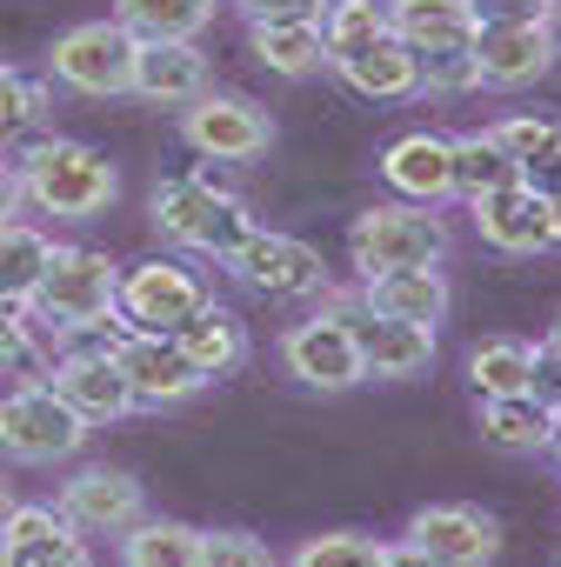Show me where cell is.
<instances>
[{
  "label": "cell",
  "mask_w": 561,
  "mask_h": 567,
  "mask_svg": "<svg viewBox=\"0 0 561 567\" xmlns=\"http://www.w3.org/2000/svg\"><path fill=\"white\" fill-rule=\"evenodd\" d=\"M328 74L348 94L375 101V107L381 101H421V54L408 41H395V34H381L368 48H348V54H328Z\"/></svg>",
  "instance_id": "ffe728a7"
},
{
  "label": "cell",
  "mask_w": 561,
  "mask_h": 567,
  "mask_svg": "<svg viewBox=\"0 0 561 567\" xmlns=\"http://www.w3.org/2000/svg\"><path fill=\"white\" fill-rule=\"evenodd\" d=\"M201 87H214V68L201 41H134V74L128 94L147 107H187Z\"/></svg>",
  "instance_id": "44dd1931"
},
{
  "label": "cell",
  "mask_w": 561,
  "mask_h": 567,
  "mask_svg": "<svg viewBox=\"0 0 561 567\" xmlns=\"http://www.w3.org/2000/svg\"><path fill=\"white\" fill-rule=\"evenodd\" d=\"M475 21H548L554 0H468Z\"/></svg>",
  "instance_id": "ab89813d"
},
{
  "label": "cell",
  "mask_w": 561,
  "mask_h": 567,
  "mask_svg": "<svg viewBox=\"0 0 561 567\" xmlns=\"http://www.w3.org/2000/svg\"><path fill=\"white\" fill-rule=\"evenodd\" d=\"M8 507H14V487H8V481H0V514H8Z\"/></svg>",
  "instance_id": "bcb514c9"
},
{
  "label": "cell",
  "mask_w": 561,
  "mask_h": 567,
  "mask_svg": "<svg viewBox=\"0 0 561 567\" xmlns=\"http://www.w3.org/2000/svg\"><path fill=\"white\" fill-rule=\"evenodd\" d=\"M355 295L368 315H388V321H421V328H441L448 308H455V288L441 260H415V267H375L355 280Z\"/></svg>",
  "instance_id": "e0dca14e"
},
{
  "label": "cell",
  "mask_w": 561,
  "mask_h": 567,
  "mask_svg": "<svg viewBox=\"0 0 561 567\" xmlns=\"http://www.w3.org/2000/svg\"><path fill=\"white\" fill-rule=\"evenodd\" d=\"M521 181H528L534 194H561V127H554V141H548V147L521 167Z\"/></svg>",
  "instance_id": "60d3db41"
},
{
  "label": "cell",
  "mask_w": 561,
  "mask_h": 567,
  "mask_svg": "<svg viewBox=\"0 0 561 567\" xmlns=\"http://www.w3.org/2000/svg\"><path fill=\"white\" fill-rule=\"evenodd\" d=\"M388 34V0H328L322 8V41L328 54H348V48H368Z\"/></svg>",
  "instance_id": "d6a6232c"
},
{
  "label": "cell",
  "mask_w": 561,
  "mask_h": 567,
  "mask_svg": "<svg viewBox=\"0 0 561 567\" xmlns=\"http://www.w3.org/2000/svg\"><path fill=\"white\" fill-rule=\"evenodd\" d=\"M548 348H554V354H561V321H554V334H548Z\"/></svg>",
  "instance_id": "7dc6e473"
},
{
  "label": "cell",
  "mask_w": 561,
  "mask_h": 567,
  "mask_svg": "<svg viewBox=\"0 0 561 567\" xmlns=\"http://www.w3.org/2000/svg\"><path fill=\"white\" fill-rule=\"evenodd\" d=\"M348 334L361 354V381H421L435 368V328H421V321H388V315L355 308Z\"/></svg>",
  "instance_id": "d6986e66"
},
{
  "label": "cell",
  "mask_w": 561,
  "mask_h": 567,
  "mask_svg": "<svg viewBox=\"0 0 561 567\" xmlns=\"http://www.w3.org/2000/svg\"><path fill=\"white\" fill-rule=\"evenodd\" d=\"M0 368H48L34 348V315L21 301H0Z\"/></svg>",
  "instance_id": "74e56055"
},
{
  "label": "cell",
  "mask_w": 561,
  "mask_h": 567,
  "mask_svg": "<svg viewBox=\"0 0 561 567\" xmlns=\"http://www.w3.org/2000/svg\"><path fill=\"white\" fill-rule=\"evenodd\" d=\"M554 434H561V394H554Z\"/></svg>",
  "instance_id": "c3c4849f"
},
{
  "label": "cell",
  "mask_w": 561,
  "mask_h": 567,
  "mask_svg": "<svg viewBox=\"0 0 561 567\" xmlns=\"http://www.w3.org/2000/svg\"><path fill=\"white\" fill-rule=\"evenodd\" d=\"M88 421L41 381L28 374L21 388L0 394V461H14V467H54V461H74L88 447Z\"/></svg>",
  "instance_id": "277c9868"
},
{
  "label": "cell",
  "mask_w": 561,
  "mask_h": 567,
  "mask_svg": "<svg viewBox=\"0 0 561 567\" xmlns=\"http://www.w3.org/2000/svg\"><path fill=\"white\" fill-rule=\"evenodd\" d=\"M207 301V280L187 267V260H128L121 280H114V315L121 328H154V334H174L194 308Z\"/></svg>",
  "instance_id": "30bf717a"
},
{
  "label": "cell",
  "mask_w": 561,
  "mask_h": 567,
  "mask_svg": "<svg viewBox=\"0 0 561 567\" xmlns=\"http://www.w3.org/2000/svg\"><path fill=\"white\" fill-rule=\"evenodd\" d=\"M415 260H448V220L428 200H381L361 207L348 220V267L375 274V267H415Z\"/></svg>",
  "instance_id": "5b68a950"
},
{
  "label": "cell",
  "mask_w": 561,
  "mask_h": 567,
  "mask_svg": "<svg viewBox=\"0 0 561 567\" xmlns=\"http://www.w3.org/2000/svg\"><path fill=\"white\" fill-rule=\"evenodd\" d=\"M541 220H548V247H561V194H541Z\"/></svg>",
  "instance_id": "7bdbcfd3"
},
{
  "label": "cell",
  "mask_w": 561,
  "mask_h": 567,
  "mask_svg": "<svg viewBox=\"0 0 561 567\" xmlns=\"http://www.w3.org/2000/svg\"><path fill=\"white\" fill-rule=\"evenodd\" d=\"M468 388L475 394H528L534 388V341L521 334H488L468 348Z\"/></svg>",
  "instance_id": "4dcf8cb0"
},
{
  "label": "cell",
  "mask_w": 561,
  "mask_h": 567,
  "mask_svg": "<svg viewBox=\"0 0 561 567\" xmlns=\"http://www.w3.org/2000/svg\"><path fill=\"white\" fill-rule=\"evenodd\" d=\"M174 341H181V354L207 374V388L214 381H227V374H241L247 368V354H254V341H247V321L234 315V308H221L214 295L174 328Z\"/></svg>",
  "instance_id": "603a6c76"
},
{
  "label": "cell",
  "mask_w": 561,
  "mask_h": 567,
  "mask_svg": "<svg viewBox=\"0 0 561 567\" xmlns=\"http://www.w3.org/2000/svg\"><path fill=\"white\" fill-rule=\"evenodd\" d=\"M421 94H441V101L481 94V68H475V48H435V54H421Z\"/></svg>",
  "instance_id": "836d02e7"
},
{
  "label": "cell",
  "mask_w": 561,
  "mask_h": 567,
  "mask_svg": "<svg viewBox=\"0 0 561 567\" xmlns=\"http://www.w3.org/2000/svg\"><path fill=\"white\" fill-rule=\"evenodd\" d=\"M475 8L468 0H388V34L408 41L415 54H435V48H468L475 41Z\"/></svg>",
  "instance_id": "484cf974"
},
{
  "label": "cell",
  "mask_w": 561,
  "mask_h": 567,
  "mask_svg": "<svg viewBox=\"0 0 561 567\" xmlns=\"http://www.w3.org/2000/svg\"><path fill=\"white\" fill-rule=\"evenodd\" d=\"M241 21H322L328 0H234Z\"/></svg>",
  "instance_id": "f35d334b"
},
{
  "label": "cell",
  "mask_w": 561,
  "mask_h": 567,
  "mask_svg": "<svg viewBox=\"0 0 561 567\" xmlns=\"http://www.w3.org/2000/svg\"><path fill=\"white\" fill-rule=\"evenodd\" d=\"M295 567H408L401 540H381L368 527H328V534H308L288 547Z\"/></svg>",
  "instance_id": "83f0119b"
},
{
  "label": "cell",
  "mask_w": 561,
  "mask_h": 567,
  "mask_svg": "<svg viewBox=\"0 0 561 567\" xmlns=\"http://www.w3.org/2000/svg\"><path fill=\"white\" fill-rule=\"evenodd\" d=\"M174 134L187 154L201 161H221V167H247L274 147V114L247 94H221V87H201L187 107H174Z\"/></svg>",
  "instance_id": "8992f818"
},
{
  "label": "cell",
  "mask_w": 561,
  "mask_h": 567,
  "mask_svg": "<svg viewBox=\"0 0 561 567\" xmlns=\"http://www.w3.org/2000/svg\"><path fill=\"white\" fill-rule=\"evenodd\" d=\"M475 427L494 454H541L554 434V401L541 388L528 394H475Z\"/></svg>",
  "instance_id": "cb8c5ba5"
},
{
  "label": "cell",
  "mask_w": 561,
  "mask_h": 567,
  "mask_svg": "<svg viewBox=\"0 0 561 567\" xmlns=\"http://www.w3.org/2000/svg\"><path fill=\"white\" fill-rule=\"evenodd\" d=\"M375 174L388 181V194L401 200H428V207H448L455 200V141L435 134V127H408L381 147Z\"/></svg>",
  "instance_id": "ac0fdd59"
},
{
  "label": "cell",
  "mask_w": 561,
  "mask_h": 567,
  "mask_svg": "<svg viewBox=\"0 0 561 567\" xmlns=\"http://www.w3.org/2000/svg\"><path fill=\"white\" fill-rule=\"evenodd\" d=\"M41 381H48L88 427H114V421L141 414V401H134L128 374L108 361V348H68V354H54V361L41 368Z\"/></svg>",
  "instance_id": "5bb4252c"
},
{
  "label": "cell",
  "mask_w": 561,
  "mask_h": 567,
  "mask_svg": "<svg viewBox=\"0 0 561 567\" xmlns=\"http://www.w3.org/2000/svg\"><path fill=\"white\" fill-rule=\"evenodd\" d=\"M247 48L267 74L280 81H315L328 68V41L322 21H247Z\"/></svg>",
  "instance_id": "d4e9b609"
},
{
  "label": "cell",
  "mask_w": 561,
  "mask_h": 567,
  "mask_svg": "<svg viewBox=\"0 0 561 567\" xmlns=\"http://www.w3.org/2000/svg\"><path fill=\"white\" fill-rule=\"evenodd\" d=\"M548 34H554V48H561V0L548 8Z\"/></svg>",
  "instance_id": "ee69618b"
},
{
  "label": "cell",
  "mask_w": 561,
  "mask_h": 567,
  "mask_svg": "<svg viewBox=\"0 0 561 567\" xmlns=\"http://www.w3.org/2000/svg\"><path fill=\"white\" fill-rule=\"evenodd\" d=\"M448 141H455V194H461V200L521 181V161H514L488 127H468V134H448Z\"/></svg>",
  "instance_id": "1f68e13d"
},
{
  "label": "cell",
  "mask_w": 561,
  "mask_h": 567,
  "mask_svg": "<svg viewBox=\"0 0 561 567\" xmlns=\"http://www.w3.org/2000/svg\"><path fill=\"white\" fill-rule=\"evenodd\" d=\"M54 507L94 540H114V534H128L141 514H147V487L128 474V467H74L61 487H54Z\"/></svg>",
  "instance_id": "9a60e30c"
},
{
  "label": "cell",
  "mask_w": 561,
  "mask_h": 567,
  "mask_svg": "<svg viewBox=\"0 0 561 567\" xmlns=\"http://www.w3.org/2000/svg\"><path fill=\"white\" fill-rule=\"evenodd\" d=\"M48 254H54V234L48 227H34V220H0V301H34V288H41V267H48Z\"/></svg>",
  "instance_id": "f546056e"
},
{
  "label": "cell",
  "mask_w": 561,
  "mask_h": 567,
  "mask_svg": "<svg viewBox=\"0 0 561 567\" xmlns=\"http://www.w3.org/2000/svg\"><path fill=\"white\" fill-rule=\"evenodd\" d=\"M227 280H241L247 295H267V301H308L328 288V260L322 247H308L302 234H280V227H247L234 247H227Z\"/></svg>",
  "instance_id": "52a82bcc"
},
{
  "label": "cell",
  "mask_w": 561,
  "mask_h": 567,
  "mask_svg": "<svg viewBox=\"0 0 561 567\" xmlns=\"http://www.w3.org/2000/svg\"><path fill=\"white\" fill-rule=\"evenodd\" d=\"M14 181H21V207L48 214V220H101L114 200H121V167L88 147V141H68V134H41L14 154Z\"/></svg>",
  "instance_id": "6da1fadb"
},
{
  "label": "cell",
  "mask_w": 561,
  "mask_h": 567,
  "mask_svg": "<svg viewBox=\"0 0 561 567\" xmlns=\"http://www.w3.org/2000/svg\"><path fill=\"white\" fill-rule=\"evenodd\" d=\"M274 354H280V374H288L295 388H308V394H348V388H361L355 334L335 315H302L295 328H280Z\"/></svg>",
  "instance_id": "7c38bea8"
},
{
  "label": "cell",
  "mask_w": 561,
  "mask_h": 567,
  "mask_svg": "<svg viewBox=\"0 0 561 567\" xmlns=\"http://www.w3.org/2000/svg\"><path fill=\"white\" fill-rule=\"evenodd\" d=\"M128 74H134V34L114 14L108 21H74L48 48V81H61L81 101H121Z\"/></svg>",
  "instance_id": "ba28073f"
},
{
  "label": "cell",
  "mask_w": 561,
  "mask_h": 567,
  "mask_svg": "<svg viewBox=\"0 0 561 567\" xmlns=\"http://www.w3.org/2000/svg\"><path fill=\"white\" fill-rule=\"evenodd\" d=\"M0 68H8V61H0Z\"/></svg>",
  "instance_id": "681fc988"
},
{
  "label": "cell",
  "mask_w": 561,
  "mask_h": 567,
  "mask_svg": "<svg viewBox=\"0 0 561 567\" xmlns=\"http://www.w3.org/2000/svg\"><path fill=\"white\" fill-rule=\"evenodd\" d=\"M541 454H548V461L561 467V434H548V447H541Z\"/></svg>",
  "instance_id": "f6af8a7d"
},
{
  "label": "cell",
  "mask_w": 561,
  "mask_h": 567,
  "mask_svg": "<svg viewBox=\"0 0 561 567\" xmlns=\"http://www.w3.org/2000/svg\"><path fill=\"white\" fill-rule=\"evenodd\" d=\"M114 280H121V260L114 254L81 247V240H54L28 315H34V328H48L61 341H74V334H114L121 328V315H114Z\"/></svg>",
  "instance_id": "7a4b0ae2"
},
{
  "label": "cell",
  "mask_w": 561,
  "mask_h": 567,
  "mask_svg": "<svg viewBox=\"0 0 561 567\" xmlns=\"http://www.w3.org/2000/svg\"><path fill=\"white\" fill-rule=\"evenodd\" d=\"M114 554L128 567H201V527L174 514H141L128 534H114Z\"/></svg>",
  "instance_id": "4316f807"
},
{
  "label": "cell",
  "mask_w": 561,
  "mask_h": 567,
  "mask_svg": "<svg viewBox=\"0 0 561 567\" xmlns=\"http://www.w3.org/2000/svg\"><path fill=\"white\" fill-rule=\"evenodd\" d=\"M401 554L408 567L428 560V567H481L501 554V520L475 501H428L408 514L401 527Z\"/></svg>",
  "instance_id": "9c48e42d"
},
{
  "label": "cell",
  "mask_w": 561,
  "mask_h": 567,
  "mask_svg": "<svg viewBox=\"0 0 561 567\" xmlns=\"http://www.w3.org/2000/svg\"><path fill=\"white\" fill-rule=\"evenodd\" d=\"M280 554L247 527H201V567H274Z\"/></svg>",
  "instance_id": "e575fe53"
},
{
  "label": "cell",
  "mask_w": 561,
  "mask_h": 567,
  "mask_svg": "<svg viewBox=\"0 0 561 567\" xmlns=\"http://www.w3.org/2000/svg\"><path fill=\"white\" fill-rule=\"evenodd\" d=\"M475 214V234L481 247L508 254V260H528V254H548V220H541V194L528 181H508V187H488L468 200Z\"/></svg>",
  "instance_id": "7402d4cb"
},
{
  "label": "cell",
  "mask_w": 561,
  "mask_h": 567,
  "mask_svg": "<svg viewBox=\"0 0 561 567\" xmlns=\"http://www.w3.org/2000/svg\"><path fill=\"white\" fill-rule=\"evenodd\" d=\"M0 560L8 567H88V534L54 501H14L0 514Z\"/></svg>",
  "instance_id": "2e32d148"
},
{
  "label": "cell",
  "mask_w": 561,
  "mask_h": 567,
  "mask_svg": "<svg viewBox=\"0 0 561 567\" xmlns=\"http://www.w3.org/2000/svg\"><path fill=\"white\" fill-rule=\"evenodd\" d=\"M101 348H108V361L128 374V388H134L141 408H181V401H194V394L207 388V374L181 354L174 334H154V328H114Z\"/></svg>",
  "instance_id": "8fae6325"
},
{
  "label": "cell",
  "mask_w": 561,
  "mask_h": 567,
  "mask_svg": "<svg viewBox=\"0 0 561 567\" xmlns=\"http://www.w3.org/2000/svg\"><path fill=\"white\" fill-rule=\"evenodd\" d=\"M21 214V181H14V161H0V220Z\"/></svg>",
  "instance_id": "b9f144b4"
},
{
  "label": "cell",
  "mask_w": 561,
  "mask_h": 567,
  "mask_svg": "<svg viewBox=\"0 0 561 567\" xmlns=\"http://www.w3.org/2000/svg\"><path fill=\"white\" fill-rule=\"evenodd\" d=\"M48 114V81L21 74V68H0V134H21Z\"/></svg>",
  "instance_id": "d590c367"
},
{
  "label": "cell",
  "mask_w": 561,
  "mask_h": 567,
  "mask_svg": "<svg viewBox=\"0 0 561 567\" xmlns=\"http://www.w3.org/2000/svg\"><path fill=\"white\" fill-rule=\"evenodd\" d=\"M554 127H561V121H548V114H501V121H488V134H494V141H501L521 167H528V161L554 141Z\"/></svg>",
  "instance_id": "8d00e7d4"
},
{
  "label": "cell",
  "mask_w": 561,
  "mask_h": 567,
  "mask_svg": "<svg viewBox=\"0 0 561 567\" xmlns=\"http://www.w3.org/2000/svg\"><path fill=\"white\" fill-rule=\"evenodd\" d=\"M468 48H475L481 87H494V94H521V87L548 81V74H554V61H561V48H554L548 21H481Z\"/></svg>",
  "instance_id": "4fadbf2b"
},
{
  "label": "cell",
  "mask_w": 561,
  "mask_h": 567,
  "mask_svg": "<svg viewBox=\"0 0 561 567\" xmlns=\"http://www.w3.org/2000/svg\"><path fill=\"white\" fill-rule=\"evenodd\" d=\"M147 220H154V234H161L167 247H181V254L221 267L227 247L254 227V207H247L241 194L214 187L207 174H167V181H154V194H147Z\"/></svg>",
  "instance_id": "3957f363"
},
{
  "label": "cell",
  "mask_w": 561,
  "mask_h": 567,
  "mask_svg": "<svg viewBox=\"0 0 561 567\" xmlns=\"http://www.w3.org/2000/svg\"><path fill=\"white\" fill-rule=\"evenodd\" d=\"M221 0H114V21L134 41H201Z\"/></svg>",
  "instance_id": "f1b7e54d"
}]
</instances>
